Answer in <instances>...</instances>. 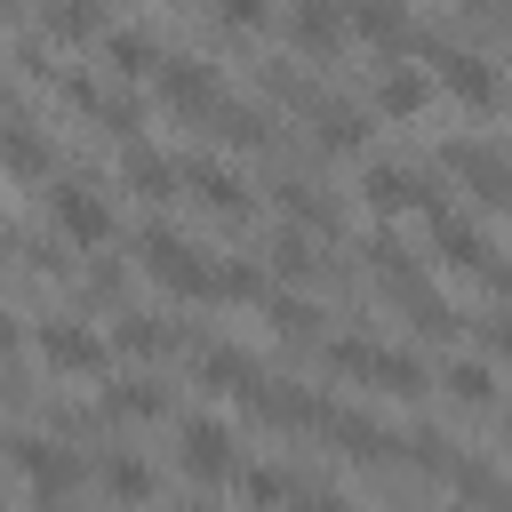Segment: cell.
<instances>
[{
    "mask_svg": "<svg viewBox=\"0 0 512 512\" xmlns=\"http://www.w3.org/2000/svg\"><path fill=\"white\" fill-rule=\"evenodd\" d=\"M328 360H336L344 376H360V384H376V392H392V400H416V392H424V368H416L408 352H384V344H360V336H336V344H328Z\"/></svg>",
    "mask_w": 512,
    "mask_h": 512,
    "instance_id": "obj_1",
    "label": "cell"
},
{
    "mask_svg": "<svg viewBox=\"0 0 512 512\" xmlns=\"http://www.w3.org/2000/svg\"><path fill=\"white\" fill-rule=\"evenodd\" d=\"M144 272H152L160 288H192V296H216V264H208L192 240H176L168 224H152V232H144Z\"/></svg>",
    "mask_w": 512,
    "mask_h": 512,
    "instance_id": "obj_2",
    "label": "cell"
},
{
    "mask_svg": "<svg viewBox=\"0 0 512 512\" xmlns=\"http://www.w3.org/2000/svg\"><path fill=\"white\" fill-rule=\"evenodd\" d=\"M160 96H168L184 120H208V112L224 104L216 72H208V64H192V56H168V64H160Z\"/></svg>",
    "mask_w": 512,
    "mask_h": 512,
    "instance_id": "obj_3",
    "label": "cell"
},
{
    "mask_svg": "<svg viewBox=\"0 0 512 512\" xmlns=\"http://www.w3.org/2000/svg\"><path fill=\"white\" fill-rule=\"evenodd\" d=\"M424 208H432V240H440V256H448L456 272H480V280H504V272H496V248H488V240H480V232H472L464 216H448L440 200H424Z\"/></svg>",
    "mask_w": 512,
    "mask_h": 512,
    "instance_id": "obj_4",
    "label": "cell"
},
{
    "mask_svg": "<svg viewBox=\"0 0 512 512\" xmlns=\"http://www.w3.org/2000/svg\"><path fill=\"white\" fill-rule=\"evenodd\" d=\"M56 232H64L72 248H104V240H112V208H104L88 184H64V192H56Z\"/></svg>",
    "mask_w": 512,
    "mask_h": 512,
    "instance_id": "obj_5",
    "label": "cell"
},
{
    "mask_svg": "<svg viewBox=\"0 0 512 512\" xmlns=\"http://www.w3.org/2000/svg\"><path fill=\"white\" fill-rule=\"evenodd\" d=\"M40 360L72 368V376H96L104 368V336H88L80 320H40Z\"/></svg>",
    "mask_w": 512,
    "mask_h": 512,
    "instance_id": "obj_6",
    "label": "cell"
},
{
    "mask_svg": "<svg viewBox=\"0 0 512 512\" xmlns=\"http://www.w3.org/2000/svg\"><path fill=\"white\" fill-rule=\"evenodd\" d=\"M176 192H200L208 208H224V216H240L248 208V184L224 168V160H208V152H192L184 168H176Z\"/></svg>",
    "mask_w": 512,
    "mask_h": 512,
    "instance_id": "obj_7",
    "label": "cell"
},
{
    "mask_svg": "<svg viewBox=\"0 0 512 512\" xmlns=\"http://www.w3.org/2000/svg\"><path fill=\"white\" fill-rule=\"evenodd\" d=\"M432 64H440V80H448V88H456L464 104H480V112L496 104V72H488V64H480L472 48H432Z\"/></svg>",
    "mask_w": 512,
    "mask_h": 512,
    "instance_id": "obj_8",
    "label": "cell"
},
{
    "mask_svg": "<svg viewBox=\"0 0 512 512\" xmlns=\"http://www.w3.org/2000/svg\"><path fill=\"white\" fill-rule=\"evenodd\" d=\"M184 472H200V480L232 472V432H224L216 416H192V424H184Z\"/></svg>",
    "mask_w": 512,
    "mask_h": 512,
    "instance_id": "obj_9",
    "label": "cell"
},
{
    "mask_svg": "<svg viewBox=\"0 0 512 512\" xmlns=\"http://www.w3.org/2000/svg\"><path fill=\"white\" fill-rule=\"evenodd\" d=\"M360 200H368V208H384V216H400V208H424L432 192H424L408 168H368V176H360Z\"/></svg>",
    "mask_w": 512,
    "mask_h": 512,
    "instance_id": "obj_10",
    "label": "cell"
},
{
    "mask_svg": "<svg viewBox=\"0 0 512 512\" xmlns=\"http://www.w3.org/2000/svg\"><path fill=\"white\" fill-rule=\"evenodd\" d=\"M200 376H208L216 392H232V400H248V392L264 384V368H256L248 352H232V344H208V352H200Z\"/></svg>",
    "mask_w": 512,
    "mask_h": 512,
    "instance_id": "obj_11",
    "label": "cell"
},
{
    "mask_svg": "<svg viewBox=\"0 0 512 512\" xmlns=\"http://www.w3.org/2000/svg\"><path fill=\"white\" fill-rule=\"evenodd\" d=\"M0 168L8 176H48V136L32 120H0Z\"/></svg>",
    "mask_w": 512,
    "mask_h": 512,
    "instance_id": "obj_12",
    "label": "cell"
},
{
    "mask_svg": "<svg viewBox=\"0 0 512 512\" xmlns=\"http://www.w3.org/2000/svg\"><path fill=\"white\" fill-rule=\"evenodd\" d=\"M448 168H456V176L480 192V208H504V200H512V192H504V168H496L480 144H448Z\"/></svg>",
    "mask_w": 512,
    "mask_h": 512,
    "instance_id": "obj_13",
    "label": "cell"
},
{
    "mask_svg": "<svg viewBox=\"0 0 512 512\" xmlns=\"http://www.w3.org/2000/svg\"><path fill=\"white\" fill-rule=\"evenodd\" d=\"M16 464H24V480H32L40 496H56V488H72V472H80V464H72L64 448H48V440H16Z\"/></svg>",
    "mask_w": 512,
    "mask_h": 512,
    "instance_id": "obj_14",
    "label": "cell"
},
{
    "mask_svg": "<svg viewBox=\"0 0 512 512\" xmlns=\"http://www.w3.org/2000/svg\"><path fill=\"white\" fill-rule=\"evenodd\" d=\"M120 176H128L144 200H176V168H168L160 152H144V144H128V152H120Z\"/></svg>",
    "mask_w": 512,
    "mask_h": 512,
    "instance_id": "obj_15",
    "label": "cell"
},
{
    "mask_svg": "<svg viewBox=\"0 0 512 512\" xmlns=\"http://www.w3.org/2000/svg\"><path fill=\"white\" fill-rule=\"evenodd\" d=\"M312 432H328V440H344V456H384L392 440L368 424V416H344V408H320V424Z\"/></svg>",
    "mask_w": 512,
    "mask_h": 512,
    "instance_id": "obj_16",
    "label": "cell"
},
{
    "mask_svg": "<svg viewBox=\"0 0 512 512\" xmlns=\"http://www.w3.org/2000/svg\"><path fill=\"white\" fill-rule=\"evenodd\" d=\"M40 24H48V40H88V32L104 24V8H96V0H48Z\"/></svg>",
    "mask_w": 512,
    "mask_h": 512,
    "instance_id": "obj_17",
    "label": "cell"
},
{
    "mask_svg": "<svg viewBox=\"0 0 512 512\" xmlns=\"http://www.w3.org/2000/svg\"><path fill=\"white\" fill-rule=\"evenodd\" d=\"M344 16H352V32H368V40H408V8H400V0H352Z\"/></svg>",
    "mask_w": 512,
    "mask_h": 512,
    "instance_id": "obj_18",
    "label": "cell"
},
{
    "mask_svg": "<svg viewBox=\"0 0 512 512\" xmlns=\"http://www.w3.org/2000/svg\"><path fill=\"white\" fill-rule=\"evenodd\" d=\"M376 104H384L392 120H408V112L432 104V88H424V72H384V80H376Z\"/></svg>",
    "mask_w": 512,
    "mask_h": 512,
    "instance_id": "obj_19",
    "label": "cell"
},
{
    "mask_svg": "<svg viewBox=\"0 0 512 512\" xmlns=\"http://www.w3.org/2000/svg\"><path fill=\"white\" fill-rule=\"evenodd\" d=\"M312 128H320V136H328L336 152H352V144L368 136V120H360L352 104H328V96H312Z\"/></svg>",
    "mask_w": 512,
    "mask_h": 512,
    "instance_id": "obj_20",
    "label": "cell"
},
{
    "mask_svg": "<svg viewBox=\"0 0 512 512\" xmlns=\"http://www.w3.org/2000/svg\"><path fill=\"white\" fill-rule=\"evenodd\" d=\"M104 56H112V72H152V64H160V40H152V32H112Z\"/></svg>",
    "mask_w": 512,
    "mask_h": 512,
    "instance_id": "obj_21",
    "label": "cell"
},
{
    "mask_svg": "<svg viewBox=\"0 0 512 512\" xmlns=\"http://www.w3.org/2000/svg\"><path fill=\"white\" fill-rule=\"evenodd\" d=\"M160 408H168L160 384H112L104 392V416H160Z\"/></svg>",
    "mask_w": 512,
    "mask_h": 512,
    "instance_id": "obj_22",
    "label": "cell"
},
{
    "mask_svg": "<svg viewBox=\"0 0 512 512\" xmlns=\"http://www.w3.org/2000/svg\"><path fill=\"white\" fill-rule=\"evenodd\" d=\"M208 120H216L232 144H264V136H272V120H264V112H248V104H216Z\"/></svg>",
    "mask_w": 512,
    "mask_h": 512,
    "instance_id": "obj_23",
    "label": "cell"
},
{
    "mask_svg": "<svg viewBox=\"0 0 512 512\" xmlns=\"http://www.w3.org/2000/svg\"><path fill=\"white\" fill-rule=\"evenodd\" d=\"M280 208H288L296 224H320V232H336V208H328L312 184H280Z\"/></svg>",
    "mask_w": 512,
    "mask_h": 512,
    "instance_id": "obj_24",
    "label": "cell"
},
{
    "mask_svg": "<svg viewBox=\"0 0 512 512\" xmlns=\"http://www.w3.org/2000/svg\"><path fill=\"white\" fill-rule=\"evenodd\" d=\"M112 344H120V352H168V344H176V328H160V320H144V312H128Z\"/></svg>",
    "mask_w": 512,
    "mask_h": 512,
    "instance_id": "obj_25",
    "label": "cell"
},
{
    "mask_svg": "<svg viewBox=\"0 0 512 512\" xmlns=\"http://www.w3.org/2000/svg\"><path fill=\"white\" fill-rule=\"evenodd\" d=\"M448 392L472 400V408H488V400H496V376H488L480 360H456V368H448Z\"/></svg>",
    "mask_w": 512,
    "mask_h": 512,
    "instance_id": "obj_26",
    "label": "cell"
},
{
    "mask_svg": "<svg viewBox=\"0 0 512 512\" xmlns=\"http://www.w3.org/2000/svg\"><path fill=\"white\" fill-rule=\"evenodd\" d=\"M104 480H112V496H120V504H144V496H152V472H144L136 456H112V464H104Z\"/></svg>",
    "mask_w": 512,
    "mask_h": 512,
    "instance_id": "obj_27",
    "label": "cell"
},
{
    "mask_svg": "<svg viewBox=\"0 0 512 512\" xmlns=\"http://www.w3.org/2000/svg\"><path fill=\"white\" fill-rule=\"evenodd\" d=\"M296 40H304V48H320V56H328V48H336V16H328V8H320V0H304V8H296Z\"/></svg>",
    "mask_w": 512,
    "mask_h": 512,
    "instance_id": "obj_28",
    "label": "cell"
},
{
    "mask_svg": "<svg viewBox=\"0 0 512 512\" xmlns=\"http://www.w3.org/2000/svg\"><path fill=\"white\" fill-rule=\"evenodd\" d=\"M216 296H240L248 304V296H264V272L256 264H216Z\"/></svg>",
    "mask_w": 512,
    "mask_h": 512,
    "instance_id": "obj_29",
    "label": "cell"
},
{
    "mask_svg": "<svg viewBox=\"0 0 512 512\" xmlns=\"http://www.w3.org/2000/svg\"><path fill=\"white\" fill-rule=\"evenodd\" d=\"M272 320H280L288 336H312V328H320V312H312L304 296H272Z\"/></svg>",
    "mask_w": 512,
    "mask_h": 512,
    "instance_id": "obj_30",
    "label": "cell"
},
{
    "mask_svg": "<svg viewBox=\"0 0 512 512\" xmlns=\"http://www.w3.org/2000/svg\"><path fill=\"white\" fill-rule=\"evenodd\" d=\"M240 496H248V504H280V496H288V480H280L272 464H256V472H240Z\"/></svg>",
    "mask_w": 512,
    "mask_h": 512,
    "instance_id": "obj_31",
    "label": "cell"
},
{
    "mask_svg": "<svg viewBox=\"0 0 512 512\" xmlns=\"http://www.w3.org/2000/svg\"><path fill=\"white\" fill-rule=\"evenodd\" d=\"M320 256H312V240L304 232H280V272H312Z\"/></svg>",
    "mask_w": 512,
    "mask_h": 512,
    "instance_id": "obj_32",
    "label": "cell"
},
{
    "mask_svg": "<svg viewBox=\"0 0 512 512\" xmlns=\"http://www.w3.org/2000/svg\"><path fill=\"white\" fill-rule=\"evenodd\" d=\"M224 24H264V0H224Z\"/></svg>",
    "mask_w": 512,
    "mask_h": 512,
    "instance_id": "obj_33",
    "label": "cell"
},
{
    "mask_svg": "<svg viewBox=\"0 0 512 512\" xmlns=\"http://www.w3.org/2000/svg\"><path fill=\"white\" fill-rule=\"evenodd\" d=\"M8 352H16V320H0V360H8Z\"/></svg>",
    "mask_w": 512,
    "mask_h": 512,
    "instance_id": "obj_34",
    "label": "cell"
},
{
    "mask_svg": "<svg viewBox=\"0 0 512 512\" xmlns=\"http://www.w3.org/2000/svg\"><path fill=\"white\" fill-rule=\"evenodd\" d=\"M280 512H312V496H296V504H280Z\"/></svg>",
    "mask_w": 512,
    "mask_h": 512,
    "instance_id": "obj_35",
    "label": "cell"
},
{
    "mask_svg": "<svg viewBox=\"0 0 512 512\" xmlns=\"http://www.w3.org/2000/svg\"><path fill=\"white\" fill-rule=\"evenodd\" d=\"M0 256H8V224H0Z\"/></svg>",
    "mask_w": 512,
    "mask_h": 512,
    "instance_id": "obj_36",
    "label": "cell"
},
{
    "mask_svg": "<svg viewBox=\"0 0 512 512\" xmlns=\"http://www.w3.org/2000/svg\"><path fill=\"white\" fill-rule=\"evenodd\" d=\"M184 512H208V504H184Z\"/></svg>",
    "mask_w": 512,
    "mask_h": 512,
    "instance_id": "obj_37",
    "label": "cell"
},
{
    "mask_svg": "<svg viewBox=\"0 0 512 512\" xmlns=\"http://www.w3.org/2000/svg\"><path fill=\"white\" fill-rule=\"evenodd\" d=\"M0 104H8V80H0Z\"/></svg>",
    "mask_w": 512,
    "mask_h": 512,
    "instance_id": "obj_38",
    "label": "cell"
},
{
    "mask_svg": "<svg viewBox=\"0 0 512 512\" xmlns=\"http://www.w3.org/2000/svg\"><path fill=\"white\" fill-rule=\"evenodd\" d=\"M448 512H456V504H448Z\"/></svg>",
    "mask_w": 512,
    "mask_h": 512,
    "instance_id": "obj_39",
    "label": "cell"
}]
</instances>
